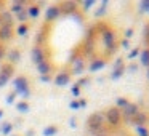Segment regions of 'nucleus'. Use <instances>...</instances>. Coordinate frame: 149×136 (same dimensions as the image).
<instances>
[{
	"mask_svg": "<svg viewBox=\"0 0 149 136\" xmlns=\"http://www.w3.org/2000/svg\"><path fill=\"white\" fill-rule=\"evenodd\" d=\"M136 55H139V48L132 50V51H130V55H128V59H135V56H136Z\"/></svg>",
	"mask_w": 149,
	"mask_h": 136,
	"instance_id": "obj_18",
	"label": "nucleus"
},
{
	"mask_svg": "<svg viewBox=\"0 0 149 136\" xmlns=\"http://www.w3.org/2000/svg\"><path fill=\"white\" fill-rule=\"evenodd\" d=\"M7 80H8V77H7V75L0 74V85H3V83H5V82H7Z\"/></svg>",
	"mask_w": 149,
	"mask_h": 136,
	"instance_id": "obj_21",
	"label": "nucleus"
},
{
	"mask_svg": "<svg viewBox=\"0 0 149 136\" xmlns=\"http://www.w3.org/2000/svg\"><path fill=\"white\" fill-rule=\"evenodd\" d=\"M58 13H59V11H58V8H56V7H52V8L48 10V13H47V19H48V21L55 19V18L58 16Z\"/></svg>",
	"mask_w": 149,
	"mask_h": 136,
	"instance_id": "obj_10",
	"label": "nucleus"
},
{
	"mask_svg": "<svg viewBox=\"0 0 149 136\" xmlns=\"http://www.w3.org/2000/svg\"><path fill=\"white\" fill-rule=\"evenodd\" d=\"M26 107H27L26 104H19V109H21V110H26Z\"/></svg>",
	"mask_w": 149,
	"mask_h": 136,
	"instance_id": "obj_28",
	"label": "nucleus"
},
{
	"mask_svg": "<svg viewBox=\"0 0 149 136\" xmlns=\"http://www.w3.org/2000/svg\"><path fill=\"white\" fill-rule=\"evenodd\" d=\"M26 29H27L26 26H21L19 29H18V34H21V35H23V34H26Z\"/></svg>",
	"mask_w": 149,
	"mask_h": 136,
	"instance_id": "obj_22",
	"label": "nucleus"
},
{
	"mask_svg": "<svg viewBox=\"0 0 149 136\" xmlns=\"http://www.w3.org/2000/svg\"><path fill=\"white\" fill-rule=\"evenodd\" d=\"M16 87H19V90H26V80H24V78L16 80Z\"/></svg>",
	"mask_w": 149,
	"mask_h": 136,
	"instance_id": "obj_17",
	"label": "nucleus"
},
{
	"mask_svg": "<svg viewBox=\"0 0 149 136\" xmlns=\"http://www.w3.org/2000/svg\"><path fill=\"white\" fill-rule=\"evenodd\" d=\"M2 56H3V50L0 48V58H2Z\"/></svg>",
	"mask_w": 149,
	"mask_h": 136,
	"instance_id": "obj_30",
	"label": "nucleus"
},
{
	"mask_svg": "<svg viewBox=\"0 0 149 136\" xmlns=\"http://www.w3.org/2000/svg\"><path fill=\"white\" fill-rule=\"evenodd\" d=\"M11 37V26H3L0 31V39L2 40H8Z\"/></svg>",
	"mask_w": 149,
	"mask_h": 136,
	"instance_id": "obj_8",
	"label": "nucleus"
},
{
	"mask_svg": "<svg viewBox=\"0 0 149 136\" xmlns=\"http://www.w3.org/2000/svg\"><path fill=\"white\" fill-rule=\"evenodd\" d=\"M123 71H125V67H120V69H114V72L111 74V77L114 78V80H117V78L120 77V75L123 74Z\"/></svg>",
	"mask_w": 149,
	"mask_h": 136,
	"instance_id": "obj_14",
	"label": "nucleus"
},
{
	"mask_svg": "<svg viewBox=\"0 0 149 136\" xmlns=\"http://www.w3.org/2000/svg\"><path fill=\"white\" fill-rule=\"evenodd\" d=\"M18 58H19V53H16V51L11 53V59H13V61H16Z\"/></svg>",
	"mask_w": 149,
	"mask_h": 136,
	"instance_id": "obj_24",
	"label": "nucleus"
},
{
	"mask_svg": "<svg viewBox=\"0 0 149 136\" xmlns=\"http://www.w3.org/2000/svg\"><path fill=\"white\" fill-rule=\"evenodd\" d=\"M82 69H84V62H82V59H75V62H74V72H75V74H80Z\"/></svg>",
	"mask_w": 149,
	"mask_h": 136,
	"instance_id": "obj_12",
	"label": "nucleus"
},
{
	"mask_svg": "<svg viewBox=\"0 0 149 136\" xmlns=\"http://www.w3.org/2000/svg\"><path fill=\"white\" fill-rule=\"evenodd\" d=\"M144 43H146V48H149V23L144 27Z\"/></svg>",
	"mask_w": 149,
	"mask_h": 136,
	"instance_id": "obj_16",
	"label": "nucleus"
},
{
	"mask_svg": "<svg viewBox=\"0 0 149 136\" xmlns=\"http://www.w3.org/2000/svg\"><path fill=\"white\" fill-rule=\"evenodd\" d=\"M148 122H149V114L143 112V110H139V112L130 120V123H133V125H136V126H146Z\"/></svg>",
	"mask_w": 149,
	"mask_h": 136,
	"instance_id": "obj_4",
	"label": "nucleus"
},
{
	"mask_svg": "<svg viewBox=\"0 0 149 136\" xmlns=\"http://www.w3.org/2000/svg\"><path fill=\"white\" fill-rule=\"evenodd\" d=\"M122 46H123V48H128V46H130V42H128V40H122Z\"/></svg>",
	"mask_w": 149,
	"mask_h": 136,
	"instance_id": "obj_25",
	"label": "nucleus"
},
{
	"mask_svg": "<svg viewBox=\"0 0 149 136\" xmlns=\"http://www.w3.org/2000/svg\"><path fill=\"white\" fill-rule=\"evenodd\" d=\"M120 112H122V119H125V120H128V122H130V120H132L133 117L139 112V107H138V104L130 103L128 106H127L125 109H122Z\"/></svg>",
	"mask_w": 149,
	"mask_h": 136,
	"instance_id": "obj_3",
	"label": "nucleus"
},
{
	"mask_svg": "<svg viewBox=\"0 0 149 136\" xmlns=\"http://www.w3.org/2000/svg\"><path fill=\"white\" fill-rule=\"evenodd\" d=\"M104 66H106V59H95L93 62L90 64V71L91 72H96V71H100V69H103Z\"/></svg>",
	"mask_w": 149,
	"mask_h": 136,
	"instance_id": "obj_6",
	"label": "nucleus"
},
{
	"mask_svg": "<svg viewBox=\"0 0 149 136\" xmlns=\"http://www.w3.org/2000/svg\"><path fill=\"white\" fill-rule=\"evenodd\" d=\"M136 135L138 136H149V128L148 126H136Z\"/></svg>",
	"mask_w": 149,
	"mask_h": 136,
	"instance_id": "obj_11",
	"label": "nucleus"
},
{
	"mask_svg": "<svg viewBox=\"0 0 149 136\" xmlns=\"http://www.w3.org/2000/svg\"><path fill=\"white\" fill-rule=\"evenodd\" d=\"M71 107H74V109H77V107H79V104H77V103H72V104H71Z\"/></svg>",
	"mask_w": 149,
	"mask_h": 136,
	"instance_id": "obj_29",
	"label": "nucleus"
},
{
	"mask_svg": "<svg viewBox=\"0 0 149 136\" xmlns=\"http://www.w3.org/2000/svg\"><path fill=\"white\" fill-rule=\"evenodd\" d=\"M37 15H39V10H37L36 7H32V8H29V16H32V18H36Z\"/></svg>",
	"mask_w": 149,
	"mask_h": 136,
	"instance_id": "obj_19",
	"label": "nucleus"
},
{
	"mask_svg": "<svg viewBox=\"0 0 149 136\" xmlns=\"http://www.w3.org/2000/svg\"><path fill=\"white\" fill-rule=\"evenodd\" d=\"M148 80H149V67H148Z\"/></svg>",
	"mask_w": 149,
	"mask_h": 136,
	"instance_id": "obj_31",
	"label": "nucleus"
},
{
	"mask_svg": "<svg viewBox=\"0 0 149 136\" xmlns=\"http://www.w3.org/2000/svg\"><path fill=\"white\" fill-rule=\"evenodd\" d=\"M104 120H106L111 126L117 128V126L122 123V112H120V109H117V107H109V109L106 110V114H104Z\"/></svg>",
	"mask_w": 149,
	"mask_h": 136,
	"instance_id": "obj_2",
	"label": "nucleus"
},
{
	"mask_svg": "<svg viewBox=\"0 0 149 136\" xmlns=\"http://www.w3.org/2000/svg\"><path fill=\"white\" fill-rule=\"evenodd\" d=\"M39 71L42 72V74H47V72L50 71V66H48V62H39Z\"/></svg>",
	"mask_w": 149,
	"mask_h": 136,
	"instance_id": "obj_15",
	"label": "nucleus"
},
{
	"mask_svg": "<svg viewBox=\"0 0 149 136\" xmlns=\"http://www.w3.org/2000/svg\"><path fill=\"white\" fill-rule=\"evenodd\" d=\"M13 10H15V11H21V10H23V7H21V3H15Z\"/></svg>",
	"mask_w": 149,
	"mask_h": 136,
	"instance_id": "obj_23",
	"label": "nucleus"
},
{
	"mask_svg": "<svg viewBox=\"0 0 149 136\" xmlns=\"http://www.w3.org/2000/svg\"><path fill=\"white\" fill-rule=\"evenodd\" d=\"M84 5H85V8H90L91 5H95V2H85Z\"/></svg>",
	"mask_w": 149,
	"mask_h": 136,
	"instance_id": "obj_26",
	"label": "nucleus"
},
{
	"mask_svg": "<svg viewBox=\"0 0 149 136\" xmlns=\"http://www.w3.org/2000/svg\"><path fill=\"white\" fill-rule=\"evenodd\" d=\"M136 67H138V66H136V64L130 66V71H132V72H135V71H136Z\"/></svg>",
	"mask_w": 149,
	"mask_h": 136,
	"instance_id": "obj_27",
	"label": "nucleus"
},
{
	"mask_svg": "<svg viewBox=\"0 0 149 136\" xmlns=\"http://www.w3.org/2000/svg\"><path fill=\"white\" fill-rule=\"evenodd\" d=\"M139 62H141L146 69L149 67V48H143L141 51H139Z\"/></svg>",
	"mask_w": 149,
	"mask_h": 136,
	"instance_id": "obj_5",
	"label": "nucleus"
},
{
	"mask_svg": "<svg viewBox=\"0 0 149 136\" xmlns=\"http://www.w3.org/2000/svg\"><path fill=\"white\" fill-rule=\"evenodd\" d=\"M104 114L103 112H95V114H91L90 117H88V120H87V126H88V130H90L91 133H95V135L98 136V133L103 130V125H104Z\"/></svg>",
	"mask_w": 149,
	"mask_h": 136,
	"instance_id": "obj_1",
	"label": "nucleus"
},
{
	"mask_svg": "<svg viewBox=\"0 0 149 136\" xmlns=\"http://www.w3.org/2000/svg\"><path fill=\"white\" fill-rule=\"evenodd\" d=\"M55 82H56L58 85H66V83H69V74H66V72L58 74V75H56V78H55Z\"/></svg>",
	"mask_w": 149,
	"mask_h": 136,
	"instance_id": "obj_7",
	"label": "nucleus"
},
{
	"mask_svg": "<svg viewBox=\"0 0 149 136\" xmlns=\"http://www.w3.org/2000/svg\"><path fill=\"white\" fill-rule=\"evenodd\" d=\"M128 104H130V101L127 99V98H119V99H117V103H116V107L122 110V109H125Z\"/></svg>",
	"mask_w": 149,
	"mask_h": 136,
	"instance_id": "obj_9",
	"label": "nucleus"
},
{
	"mask_svg": "<svg viewBox=\"0 0 149 136\" xmlns=\"http://www.w3.org/2000/svg\"><path fill=\"white\" fill-rule=\"evenodd\" d=\"M98 136H100V135H98Z\"/></svg>",
	"mask_w": 149,
	"mask_h": 136,
	"instance_id": "obj_32",
	"label": "nucleus"
},
{
	"mask_svg": "<svg viewBox=\"0 0 149 136\" xmlns=\"http://www.w3.org/2000/svg\"><path fill=\"white\" fill-rule=\"evenodd\" d=\"M138 7H139V11H146V13H149V0H143V2H139Z\"/></svg>",
	"mask_w": 149,
	"mask_h": 136,
	"instance_id": "obj_13",
	"label": "nucleus"
},
{
	"mask_svg": "<svg viewBox=\"0 0 149 136\" xmlns=\"http://www.w3.org/2000/svg\"><path fill=\"white\" fill-rule=\"evenodd\" d=\"M132 35H133V29H132V27H128V29H125V39L128 40Z\"/></svg>",
	"mask_w": 149,
	"mask_h": 136,
	"instance_id": "obj_20",
	"label": "nucleus"
}]
</instances>
